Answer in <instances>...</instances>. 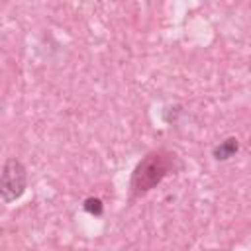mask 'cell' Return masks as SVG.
Masks as SVG:
<instances>
[{
  "label": "cell",
  "mask_w": 251,
  "mask_h": 251,
  "mask_svg": "<svg viewBox=\"0 0 251 251\" xmlns=\"http://www.w3.org/2000/svg\"><path fill=\"white\" fill-rule=\"evenodd\" d=\"M176 167V155L171 153V151H165V149H159V151H151L149 155H145L133 175H131V192L133 194H143V192H149L151 188H155L169 173H173Z\"/></svg>",
  "instance_id": "6da1fadb"
},
{
  "label": "cell",
  "mask_w": 251,
  "mask_h": 251,
  "mask_svg": "<svg viewBox=\"0 0 251 251\" xmlns=\"http://www.w3.org/2000/svg\"><path fill=\"white\" fill-rule=\"evenodd\" d=\"M25 186H27V171H25V167L14 157L6 159L4 169H2V178H0L2 200L6 204H10V202L22 198V194L25 192Z\"/></svg>",
  "instance_id": "7a4b0ae2"
},
{
  "label": "cell",
  "mask_w": 251,
  "mask_h": 251,
  "mask_svg": "<svg viewBox=\"0 0 251 251\" xmlns=\"http://www.w3.org/2000/svg\"><path fill=\"white\" fill-rule=\"evenodd\" d=\"M237 147H239L237 139H235V137H229V139L222 141V143L214 149V157H216L218 161H226V159H229V157L237 151Z\"/></svg>",
  "instance_id": "3957f363"
},
{
  "label": "cell",
  "mask_w": 251,
  "mask_h": 251,
  "mask_svg": "<svg viewBox=\"0 0 251 251\" xmlns=\"http://www.w3.org/2000/svg\"><path fill=\"white\" fill-rule=\"evenodd\" d=\"M84 210L88 214H94V216H100L104 212V206H102V200L100 198H86L84 200Z\"/></svg>",
  "instance_id": "277c9868"
}]
</instances>
